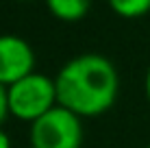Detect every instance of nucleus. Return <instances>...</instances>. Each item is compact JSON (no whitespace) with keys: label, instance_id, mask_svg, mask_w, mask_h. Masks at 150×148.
I'll use <instances>...</instances> for the list:
<instances>
[{"label":"nucleus","instance_id":"3","mask_svg":"<svg viewBox=\"0 0 150 148\" xmlns=\"http://www.w3.org/2000/svg\"><path fill=\"white\" fill-rule=\"evenodd\" d=\"M81 115L57 105L48 113L30 124L28 142L30 148H81L83 124Z\"/></svg>","mask_w":150,"mask_h":148},{"label":"nucleus","instance_id":"7","mask_svg":"<svg viewBox=\"0 0 150 148\" xmlns=\"http://www.w3.org/2000/svg\"><path fill=\"white\" fill-rule=\"evenodd\" d=\"M9 113V91H7V85L0 83V126H2V122L7 120Z\"/></svg>","mask_w":150,"mask_h":148},{"label":"nucleus","instance_id":"4","mask_svg":"<svg viewBox=\"0 0 150 148\" xmlns=\"http://www.w3.org/2000/svg\"><path fill=\"white\" fill-rule=\"evenodd\" d=\"M35 72V52L20 35H0V83L13 85Z\"/></svg>","mask_w":150,"mask_h":148},{"label":"nucleus","instance_id":"10","mask_svg":"<svg viewBox=\"0 0 150 148\" xmlns=\"http://www.w3.org/2000/svg\"><path fill=\"white\" fill-rule=\"evenodd\" d=\"M15 2H30V0H15Z\"/></svg>","mask_w":150,"mask_h":148},{"label":"nucleus","instance_id":"11","mask_svg":"<svg viewBox=\"0 0 150 148\" xmlns=\"http://www.w3.org/2000/svg\"><path fill=\"white\" fill-rule=\"evenodd\" d=\"M148 148H150V144H148Z\"/></svg>","mask_w":150,"mask_h":148},{"label":"nucleus","instance_id":"9","mask_svg":"<svg viewBox=\"0 0 150 148\" xmlns=\"http://www.w3.org/2000/svg\"><path fill=\"white\" fill-rule=\"evenodd\" d=\"M144 89H146V100L150 105V65H148V72H146V81H144Z\"/></svg>","mask_w":150,"mask_h":148},{"label":"nucleus","instance_id":"5","mask_svg":"<svg viewBox=\"0 0 150 148\" xmlns=\"http://www.w3.org/2000/svg\"><path fill=\"white\" fill-rule=\"evenodd\" d=\"M52 18L61 22H79L89 13L91 0H44Z\"/></svg>","mask_w":150,"mask_h":148},{"label":"nucleus","instance_id":"1","mask_svg":"<svg viewBox=\"0 0 150 148\" xmlns=\"http://www.w3.org/2000/svg\"><path fill=\"white\" fill-rule=\"evenodd\" d=\"M59 105L81 118L102 115L115 105L120 76L111 59L98 52L76 55L54 76Z\"/></svg>","mask_w":150,"mask_h":148},{"label":"nucleus","instance_id":"6","mask_svg":"<svg viewBox=\"0 0 150 148\" xmlns=\"http://www.w3.org/2000/svg\"><path fill=\"white\" fill-rule=\"evenodd\" d=\"M109 9L120 18L135 20L150 11V0H107Z\"/></svg>","mask_w":150,"mask_h":148},{"label":"nucleus","instance_id":"2","mask_svg":"<svg viewBox=\"0 0 150 148\" xmlns=\"http://www.w3.org/2000/svg\"><path fill=\"white\" fill-rule=\"evenodd\" d=\"M9 91V113L15 120L33 124L44 113L59 105L54 79L39 72H30L24 79L7 87Z\"/></svg>","mask_w":150,"mask_h":148},{"label":"nucleus","instance_id":"8","mask_svg":"<svg viewBox=\"0 0 150 148\" xmlns=\"http://www.w3.org/2000/svg\"><path fill=\"white\" fill-rule=\"evenodd\" d=\"M0 148H13L11 146V137H9V133L0 126Z\"/></svg>","mask_w":150,"mask_h":148}]
</instances>
